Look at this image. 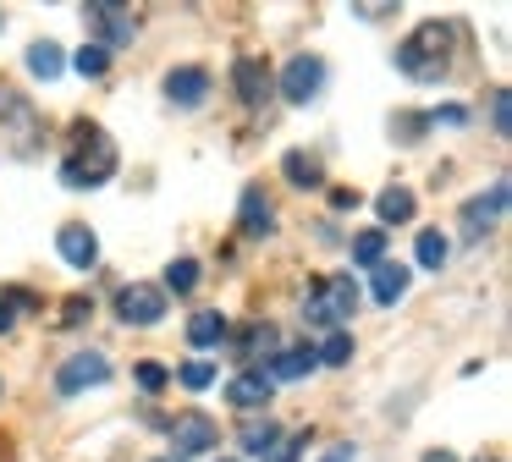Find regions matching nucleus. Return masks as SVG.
<instances>
[{"label": "nucleus", "instance_id": "f257e3e1", "mask_svg": "<svg viewBox=\"0 0 512 462\" xmlns=\"http://www.w3.org/2000/svg\"><path fill=\"white\" fill-rule=\"evenodd\" d=\"M446 61H452V22H419L397 50V72L413 83H441Z\"/></svg>", "mask_w": 512, "mask_h": 462}, {"label": "nucleus", "instance_id": "f03ea898", "mask_svg": "<svg viewBox=\"0 0 512 462\" xmlns=\"http://www.w3.org/2000/svg\"><path fill=\"white\" fill-rule=\"evenodd\" d=\"M116 176V149L100 138L94 121H72V154L61 160V182L67 187H100Z\"/></svg>", "mask_w": 512, "mask_h": 462}, {"label": "nucleus", "instance_id": "7ed1b4c3", "mask_svg": "<svg viewBox=\"0 0 512 462\" xmlns=\"http://www.w3.org/2000/svg\"><path fill=\"white\" fill-rule=\"evenodd\" d=\"M353 308H358V286H353V275H325V281L309 292L303 314H309V325H331V330H342L347 319H353Z\"/></svg>", "mask_w": 512, "mask_h": 462}, {"label": "nucleus", "instance_id": "20e7f679", "mask_svg": "<svg viewBox=\"0 0 512 462\" xmlns=\"http://www.w3.org/2000/svg\"><path fill=\"white\" fill-rule=\"evenodd\" d=\"M83 28L100 39V50L111 55V50H122V44H133V33H138V22H133V11L127 6H111V0H94V6H83Z\"/></svg>", "mask_w": 512, "mask_h": 462}, {"label": "nucleus", "instance_id": "39448f33", "mask_svg": "<svg viewBox=\"0 0 512 462\" xmlns=\"http://www.w3.org/2000/svg\"><path fill=\"white\" fill-rule=\"evenodd\" d=\"M116 319H122V325H160V319H166V292H160V286H149V281H133V286H122V292H116Z\"/></svg>", "mask_w": 512, "mask_h": 462}, {"label": "nucleus", "instance_id": "423d86ee", "mask_svg": "<svg viewBox=\"0 0 512 462\" xmlns=\"http://www.w3.org/2000/svg\"><path fill=\"white\" fill-rule=\"evenodd\" d=\"M215 440H221L215 418H204V413H182L177 424H171V462L199 457V451H210V446H215Z\"/></svg>", "mask_w": 512, "mask_h": 462}, {"label": "nucleus", "instance_id": "0eeeda50", "mask_svg": "<svg viewBox=\"0 0 512 462\" xmlns=\"http://www.w3.org/2000/svg\"><path fill=\"white\" fill-rule=\"evenodd\" d=\"M320 83H325V61H314V55H298V61H287V72H281L287 105H309V99L320 94Z\"/></svg>", "mask_w": 512, "mask_h": 462}, {"label": "nucleus", "instance_id": "6e6552de", "mask_svg": "<svg viewBox=\"0 0 512 462\" xmlns=\"http://www.w3.org/2000/svg\"><path fill=\"white\" fill-rule=\"evenodd\" d=\"M111 380V363H105V352H78V358H67V369L56 374V391L61 396H78L83 385H105Z\"/></svg>", "mask_w": 512, "mask_h": 462}, {"label": "nucleus", "instance_id": "1a4fd4ad", "mask_svg": "<svg viewBox=\"0 0 512 462\" xmlns=\"http://www.w3.org/2000/svg\"><path fill=\"white\" fill-rule=\"evenodd\" d=\"M501 209H507V182H496L485 198H468V204H463V237H468V242H479L490 226H496Z\"/></svg>", "mask_w": 512, "mask_h": 462}, {"label": "nucleus", "instance_id": "9d476101", "mask_svg": "<svg viewBox=\"0 0 512 462\" xmlns=\"http://www.w3.org/2000/svg\"><path fill=\"white\" fill-rule=\"evenodd\" d=\"M166 99L182 110H199L204 99H210V72H204V66H177V72H166Z\"/></svg>", "mask_w": 512, "mask_h": 462}, {"label": "nucleus", "instance_id": "9b49d317", "mask_svg": "<svg viewBox=\"0 0 512 462\" xmlns=\"http://www.w3.org/2000/svg\"><path fill=\"white\" fill-rule=\"evenodd\" d=\"M232 88H237V99H243L248 110H259L270 99V72H265V61L259 55H243V61L232 66Z\"/></svg>", "mask_w": 512, "mask_h": 462}, {"label": "nucleus", "instance_id": "f8f14e48", "mask_svg": "<svg viewBox=\"0 0 512 462\" xmlns=\"http://www.w3.org/2000/svg\"><path fill=\"white\" fill-rule=\"evenodd\" d=\"M56 248H61V259H67L72 270H94V264H100V242H94V231L83 226V220H72V226H61Z\"/></svg>", "mask_w": 512, "mask_h": 462}, {"label": "nucleus", "instance_id": "ddd939ff", "mask_svg": "<svg viewBox=\"0 0 512 462\" xmlns=\"http://www.w3.org/2000/svg\"><path fill=\"white\" fill-rule=\"evenodd\" d=\"M270 391H276V380H270L265 369H243L237 380H226V402H232L237 413H248V407H265Z\"/></svg>", "mask_w": 512, "mask_h": 462}, {"label": "nucleus", "instance_id": "4468645a", "mask_svg": "<svg viewBox=\"0 0 512 462\" xmlns=\"http://www.w3.org/2000/svg\"><path fill=\"white\" fill-rule=\"evenodd\" d=\"M237 226H243V237H270V226H276V209H270L265 187H243V204H237Z\"/></svg>", "mask_w": 512, "mask_h": 462}, {"label": "nucleus", "instance_id": "2eb2a0df", "mask_svg": "<svg viewBox=\"0 0 512 462\" xmlns=\"http://www.w3.org/2000/svg\"><path fill=\"white\" fill-rule=\"evenodd\" d=\"M281 176H287L292 187H320L325 182V165H320V154H309V149H287V160H281Z\"/></svg>", "mask_w": 512, "mask_h": 462}, {"label": "nucleus", "instance_id": "dca6fc26", "mask_svg": "<svg viewBox=\"0 0 512 462\" xmlns=\"http://www.w3.org/2000/svg\"><path fill=\"white\" fill-rule=\"evenodd\" d=\"M237 440H243V451H248V457H276L281 424H276V418H248V424L237 429Z\"/></svg>", "mask_w": 512, "mask_h": 462}, {"label": "nucleus", "instance_id": "f3484780", "mask_svg": "<svg viewBox=\"0 0 512 462\" xmlns=\"http://www.w3.org/2000/svg\"><path fill=\"white\" fill-rule=\"evenodd\" d=\"M369 292H375V303H397V297L408 292V264H386V259H380L375 264V286H369Z\"/></svg>", "mask_w": 512, "mask_h": 462}, {"label": "nucleus", "instance_id": "a211bd4d", "mask_svg": "<svg viewBox=\"0 0 512 462\" xmlns=\"http://www.w3.org/2000/svg\"><path fill=\"white\" fill-rule=\"evenodd\" d=\"M375 209H380L386 226H408V220H413V193H408V187H386V193L375 198ZM386 226H380V231H386Z\"/></svg>", "mask_w": 512, "mask_h": 462}, {"label": "nucleus", "instance_id": "6ab92c4d", "mask_svg": "<svg viewBox=\"0 0 512 462\" xmlns=\"http://www.w3.org/2000/svg\"><path fill=\"white\" fill-rule=\"evenodd\" d=\"M188 341H193V347H221V341H226V319L215 314V308L193 314V319H188Z\"/></svg>", "mask_w": 512, "mask_h": 462}, {"label": "nucleus", "instance_id": "aec40b11", "mask_svg": "<svg viewBox=\"0 0 512 462\" xmlns=\"http://www.w3.org/2000/svg\"><path fill=\"white\" fill-rule=\"evenodd\" d=\"M270 369H276V380H303V374L314 369V347H287L270 358Z\"/></svg>", "mask_w": 512, "mask_h": 462}, {"label": "nucleus", "instance_id": "412c9836", "mask_svg": "<svg viewBox=\"0 0 512 462\" xmlns=\"http://www.w3.org/2000/svg\"><path fill=\"white\" fill-rule=\"evenodd\" d=\"M380 259H386V231H380V226L358 231V237H353V264H369V270H375Z\"/></svg>", "mask_w": 512, "mask_h": 462}, {"label": "nucleus", "instance_id": "4be33fe9", "mask_svg": "<svg viewBox=\"0 0 512 462\" xmlns=\"http://www.w3.org/2000/svg\"><path fill=\"white\" fill-rule=\"evenodd\" d=\"M61 61H67V55H61V44H56V39L28 44V66H34L39 77H61Z\"/></svg>", "mask_w": 512, "mask_h": 462}, {"label": "nucleus", "instance_id": "5701e85b", "mask_svg": "<svg viewBox=\"0 0 512 462\" xmlns=\"http://www.w3.org/2000/svg\"><path fill=\"white\" fill-rule=\"evenodd\" d=\"M446 259H452V242H446L435 226H430V231H419V264H424V270H441Z\"/></svg>", "mask_w": 512, "mask_h": 462}, {"label": "nucleus", "instance_id": "b1692460", "mask_svg": "<svg viewBox=\"0 0 512 462\" xmlns=\"http://www.w3.org/2000/svg\"><path fill=\"white\" fill-rule=\"evenodd\" d=\"M193 286H199V259H171V264H166V292L188 297Z\"/></svg>", "mask_w": 512, "mask_h": 462}, {"label": "nucleus", "instance_id": "393cba45", "mask_svg": "<svg viewBox=\"0 0 512 462\" xmlns=\"http://www.w3.org/2000/svg\"><path fill=\"white\" fill-rule=\"evenodd\" d=\"M72 66H78L83 77H105V72H111V55H105L100 44H83V50L72 55Z\"/></svg>", "mask_w": 512, "mask_h": 462}, {"label": "nucleus", "instance_id": "a878e982", "mask_svg": "<svg viewBox=\"0 0 512 462\" xmlns=\"http://www.w3.org/2000/svg\"><path fill=\"white\" fill-rule=\"evenodd\" d=\"M347 358H353V336H347V330H331L325 347L314 352V363H347Z\"/></svg>", "mask_w": 512, "mask_h": 462}, {"label": "nucleus", "instance_id": "bb28decb", "mask_svg": "<svg viewBox=\"0 0 512 462\" xmlns=\"http://www.w3.org/2000/svg\"><path fill=\"white\" fill-rule=\"evenodd\" d=\"M89 314H94V303H89V297H67V303H61V325L56 330H78V325H89Z\"/></svg>", "mask_w": 512, "mask_h": 462}, {"label": "nucleus", "instance_id": "cd10ccee", "mask_svg": "<svg viewBox=\"0 0 512 462\" xmlns=\"http://www.w3.org/2000/svg\"><path fill=\"white\" fill-rule=\"evenodd\" d=\"M182 385H188V391H210V385H215V363H204V358L182 363Z\"/></svg>", "mask_w": 512, "mask_h": 462}, {"label": "nucleus", "instance_id": "c85d7f7f", "mask_svg": "<svg viewBox=\"0 0 512 462\" xmlns=\"http://www.w3.org/2000/svg\"><path fill=\"white\" fill-rule=\"evenodd\" d=\"M259 347H265V352L276 347V336H270V325H248L243 336H237V352H243V358H254Z\"/></svg>", "mask_w": 512, "mask_h": 462}, {"label": "nucleus", "instance_id": "c756f323", "mask_svg": "<svg viewBox=\"0 0 512 462\" xmlns=\"http://www.w3.org/2000/svg\"><path fill=\"white\" fill-rule=\"evenodd\" d=\"M138 385H144V391H149V396H155V391H166V385H171V374H166V363H155V358H144V363H138Z\"/></svg>", "mask_w": 512, "mask_h": 462}, {"label": "nucleus", "instance_id": "7c9ffc66", "mask_svg": "<svg viewBox=\"0 0 512 462\" xmlns=\"http://www.w3.org/2000/svg\"><path fill=\"white\" fill-rule=\"evenodd\" d=\"M490 121H496V132L507 138V88H496V94H490Z\"/></svg>", "mask_w": 512, "mask_h": 462}, {"label": "nucleus", "instance_id": "2f4dec72", "mask_svg": "<svg viewBox=\"0 0 512 462\" xmlns=\"http://www.w3.org/2000/svg\"><path fill=\"white\" fill-rule=\"evenodd\" d=\"M358 187H331V209H358Z\"/></svg>", "mask_w": 512, "mask_h": 462}, {"label": "nucleus", "instance_id": "473e14b6", "mask_svg": "<svg viewBox=\"0 0 512 462\" xmlns=\"http://www.w3.org/2000/svg\"><path fill=\"white\" fill-rule=\"evenodd\" d=\"M391 132H397V138H419L424 121H419V116H402V121H391Z\"/></svg>", "mask_w": 512, "mask_h": 462}, {"label": "nucleus", "instance_id": "72a5a7b5", "mask_svg": "<svg viewBox=\"0 0 512 462\" xmlns=\"http://www.w3.org/2000/svg\"><path fill=\"white\" fill-rule=\"evenodd\" d=\"M17 325V314H12V303H6V297H0V336H6V330Z\"/></svg>", "mask_w": 512, "mask_h": 462}, {"label": "nucleus", "instance_id": "f704fd0d", "mask_svg": "<svg viewBox=\"0 0 512 462\" xmlns=\"http://www.w3.org/2000/svg\"><path fill=\"white\" fill-rule=\"evenodd\" d=\"M441 116H446V121H468V110H463V105H441V110H435V121H441Z\"/></svg>", "mask_w": 512, "mask_h": 462}, {"label": "nucleus", "instance_id": "c9c22d12", "mask_svg": "<svg viewBox=\"0 0 512 462\" xmlns=\"http://www.w3.org/2000/svg\"><path fill=\"white\" fill-rule=\"evenodd\" d=\"M17 105H23V99H17V94H12V88L0 83V116H6V110H17Z\"/></svg>", "mask_w": 512, "mask_h": 462}, {"label": "nucleus", "instance_id": "e433bc0d", "mask_svg": "<svg viewBox=\"0 0 512 462\" xmlns=\"http://www.w3.org/2000/svg\"><path fill=\"white\" fill-rule=\"evenodd\" d=\"M325 462H353V446H331V451H325Z\"/></svg>", "mask_w": 512, "mask_h": 462}, {"label": "nucleus", "instance_id": "4c0bfd02", "mask_svg": "<svg viewBox=\"0 0 512 462\" xmlns=\"http://www.w3.org/2000/svg\"><path fill=\"white\" fill-rule=\"evenodd\" d=\"M424 462H457V457H452V451H430Z\"/></svg>", "mask_w": 512, "mask_h": 462}, {"label": "nucleus", "instance_id": "58836bf2", "mask_svg": "<svg viewBox=\"0 0 512 462\" xmlns=\"http://www.w3.org/2000/svg\"><path fill=\"white\" fill-rule=\"evenodd\" d=\"M479 462H501V457H479Z\"/></svg>", "mask_w": 512, "mask_h": 462}, {"label": "nucleus", "instance_id": "ea45409f", "mask_svg": "<svg viewBox=\"0 0 512 462\" xmlns=\"http://www.w3.org/2000/svg\"><path fill=\"white\" fill-rule=\"evenodd\" d=\"M160 462H171V457H160Z\"/></svg>", "mask_w": 512, "mask_h": 462}]
</instances>
